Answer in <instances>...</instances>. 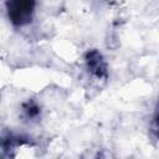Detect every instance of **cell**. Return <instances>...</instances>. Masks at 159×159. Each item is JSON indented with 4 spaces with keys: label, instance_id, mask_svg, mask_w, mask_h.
I'll use <instances>...</instances> for the list:
<instances>
[{
    "label": "cell",
    "instance_id": "6da1fadb",
    "mask_svg": "<svg viewBox=\"0 0 159 159\" xmlns=\"http://www.w3.org/2000/svg\"><path fill=\"white\" fill-rule=\"evenodd\" d=\"M36 0H6L5 7L9 21L17 27L29 25L35 14Z\"/></svg>",
    "mask_w": 159,
    "mask_h": 159
},
{
    "label": "cell",
    "instance_id": "7a4b0ae2",
    "mask_svg": "<svg viewBox=\"0 0 159 159\" xmlns=\"http://www.w3.org/2000/svg\"><path fill=\"white\" fill-rule=\"evenodd\" d=\"M86 66H87L88 71L91 72V75L94 76L96 78L102 80V78L107 77V63L98 51L93 50V51H89L87 53Z\"/></svg>",
    "mask_w": 159,
    "mask_h": 159
},
{
    "label": "cell",
    "instance_id": "3957f363",
    "mask_svg": "<svg viewBox=\"0 0 159 159\" xmlns=\"http://www.w3.org/2000/svg\"><path fill=\"white\" fill-rule=\"evenodd\" d=\"M22 114L27 120H36L41 114V108L35 102H26L22 104Z\"/></svg>",
    "mask_w": 159,
    "mask_h": 159
},
{
    "label": "cell",
    "instance_id": "277c9868",
    "mask_svg": "<svg viewBox=\"0 0 159 159\" xmlns=\"http://www.w3.org/2000/svg\"><path fill=\"white\" fill-rule=\"evenodd\" d=\"M153 130L159 137V102H158V106H157V109H155V113L153 117Z\"/></svg>",
    "mask_w": 159,
    "mask_h": 159
}]
</instances>
